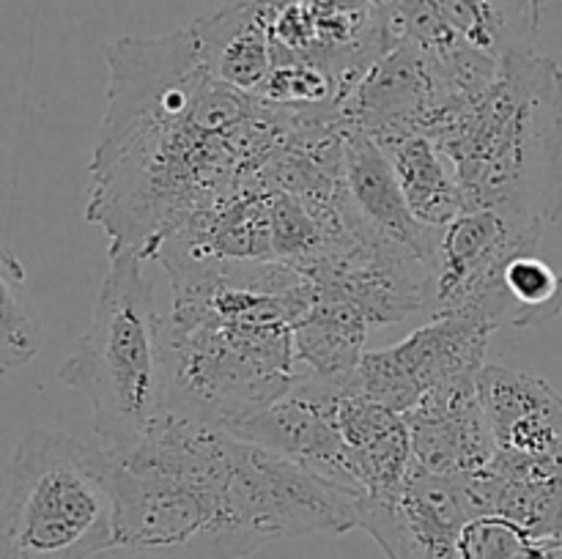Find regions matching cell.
<instances>
[{
	"label": "cell",
	"instance_id": "cell-1",
	"mask_svg": "<svg viewBox=\"0 0 562 559\" xmlns=\"http://www.w3.org/2000/svg\"><path fill=\"white\" fill-rule=\"evenodd\" d=\"M108 110L86 217L110 250L154 258L195 214L223 201L263 135L252 96L209 75L192 27L108 47Z\"/></svg>",
	"mask_w": 562,
	"mask_h": 559
},
{
	"label": "cell",
	"instance_id": "cell-2",
	"mask_svg": "<svg viewBox=\"0 0 562 559\" xmlns=\"http://www.w3.org/2000/svg\"><path fill=\"white\" fill-rule=\"evenodd\" d=\"M119 546L157 559H245L274 540L360 526L362 493L231 427L165 411L113 455Z\"/></svg>",
	"mask_w": 562,
	"mask_h": 559
},
{
	"label": "cell",
	"instance_id": "cell-3",
	"mask_svg": "<svg viewBox=\"0 0 562 559\" xmlns=\"http://www.w3.org/2000/svg\"><path fill=\"white\" fill-rule=\"evenodd\" d=\"M173 285L165 316L168 411L236 427L296 378V323L313 283L296 266H231L159 255Z\"/></svg>",
	"mask_w": 562,
	"mask_h": 559
},
{
	"label": "cell",
	"instance_id": "cell-4",
	"mask_svg": "<svg viewBox=\"0 0 562 559\" xmlns=\"http://www.w3.org/2000/svg\"><path fill=\"white\" fill-rule=\"evenodd\" d=\"M431 137L456 164L467 208H497L527 225L562 214V69L549 55H510L492 85Z\"/></svg>",
	"mask_w": 562,
	"mask_h": 559
},
{
	"label": "cell",
	"instance_id": "cell-5",
	"mask_svg": "<svg viewBox=\"0 0 562 559\" xmlns=\"http://www.w3.org/2000/svg\"><path fill=\"white\" fill-rule=\"evenodd\" d=\"M146 258L110 250L91 327L60 365V381L91 403L93 442L121 455L168 411L165 312Z\"/></svg>",
	"mask_w": 562,
	"mask_h": 559
},
{
	"label": "cell",
	"instance_id": "cell-6",
	"mask_svg": "<svg viewBox=\"0 0 562 559\" xmlns=\"http://www.w3.org/2000/svg\"><path fill=\"white\" fill-rule=\"evenodd\" d=\"M113 546V455L69 433H25L5 469L0 559H93Z\"/></svg>",
	"mask_w": 562,
	"mask_h": 559
},
{
	"label": "cell",
	"instance_id": "cell-7",
	"mask_svg": "<svg viewBox=\"0 0 562 559\" xmlns=\"http://www.w3.org/2000/svg\"><path fill=\"white\" fill-rule=\"evenodd\" d=\"M382 55L409 49L437 115L481 96L510 55L536 53L541 0H379Z\"/></svg>",
	"mask_w": 562,
	"mask_h": 559
},
{
	"label": "cell",
	"instance_id": "cell-8",
	"mask_svg": "<svg viewBox=\"0 0 562 559\" xmlns=\"http://www.w3.org/2000/svg\"><path fill=\"white\" fill-rule=\"evenodd\" d=\"M541 225H527L497 208H464L437 228L431 255V316H470L494 329L514 321L505 269L516 255L536 252Z\"/></svg>",
	"mask_w": 562,
	"mask_h": 559
},
{
	"label": "cell",
	"instance_id": "cell-9",
	"mask_svg": "<svg viewBox=\"0 0 562 559\" xmlns=\"http://www.w3.org/2000/svg\"><path fill=\"white\" fill-rule=\"evenodd\" d=\"M492 332L497 329L481 318L434 316L401 343L362 354L351 381L376 403L406 414L439 389L477 381Z\"/></svg>",
	"mask_w": 562,
	"mask_h": 559
},
{
	"label": "cell",
	"instance_id": "cell-10",
	"mask_svg": "<svg viewBox=\"0 0 562 559\" xmlns=\"http://www.w3.org/2000/svg\"><path fill=\"white\" fill-rule=\"evenodd\" d=\"M481 513L470 475H434L412 460L398 486L362 499L360 526L387 559H461V532Z\"/></svg>",
	"mask_w": 562,
	"mask_h": 559
},
{
	"label": "cell",
	"instance_id": "cell-11",
	"mask_svg": "<svg viewBox=\"0 0 562 559\" xmlns=\"http://www.w3.org/2000/svg\"><path fill=\"white\" fill-rule=\"evenodd\" d=\"M278 64L324 71L349 96L382 58L379 0H261Z\"/></svg>",
	"mask_w": 562,
	"mask_h": 559
},
{
	"label": "cell",
	"instance_id": "cell-12",
	"mask_svg": "<svg viewBox=\"0 0 562 559\" xmlns=\"http://www.w3.org/2000/svg\"><path fill=\"white\" fill-rule=\"evenodd\" d=\"M492 438L486 469L527 480H562V398L543 378L486 365L477 378Z\"/></svg>",
	"mask_w": 562,
	"mask_h": 559
},
{
	"label": "cell",
	"instance_id": "cell-13",
	"mask_svg": "<svg viewBox=\"0 0 562 559\" xmlns=\"http://www.w3.org/2000/svg\"><path fill=\"white\" fill-rule=\"evenodd\" d=\"M481 378V376H477ZM412 460L434 475H477L492 464V438L477 381L439 389L404 414Z\"/></svg>",
	"mask_w": 562,
	"mask_h": 559
},
{
	"label": "cell",
	"instance_id": "cell-14",
	"mask_svg": "<svg viewBox=\"0 0 562 559\" xmlns=\"http://www.w3.org/2000/svg\"><path fill=\"white\" fill-rule=\"evenodd\" d=\"M340 157H344L351 212L373 233L420 258L428 272H431L437 228H428L412 214L398 179H395L393 164H390L382 146L373 140L371 132L360 129V126H349V132L344 135Z\"/></svg>",
	"mask_w": 562,
	"mask_h": 559
},
{
	"label": "cell",
	"instance_id": "cell-15",
	"mask_svg": "<svg viewBox=\"0 0 562 559\" xmlns=\"http://www.w3.org/2000/svg\"><path fill=\"white\" fill-rule=\"evenodd\" d=\"M190 27L209 75L234 91L261 99L278 64L272 25L261 0L231 3Z\"/></svg>",
	"mask_w": 562,
	"mask_h": 559
},
{
	"label": "cell",
	"instance_id": "cell-16",
	"mask_svg": "<svg viewBox=\"0 0 562 559\" xmlns=\"http://www.w3.org/2000/svg\"><path fill=\"white\" fill-rule=\"evenodd\" d=\"M373 140L387 153L401 192L423 225L442 228L464 212V190L456 164L428 132L406 126L373 135Z\"/></svg>",
	"mask_w": 562,
	"mask_h": 559
},
{
	"label": "cell",
	"instance_id": "cell-17",
	"mask_svg": "<svg viewBox=\"0 0 562 559\" xmlns=\"http://www.w3.org/2000/svg\"><path fill=\"white\" fill-rule=\"evenodd\" d=\"M42 349V323L27 294L25 266L11 250L0 258V367L5 373L33 362Z\"/></svg>",
	"mask_w": 562,
	"mask_h": 559
},
{
	"label": "cell",
	"instance_id": "cell-18",
	"mask_svg": "<svg viewBox=\"0 0 562 559\" xmlns=\"http://www.w3.org/2000/svg\"><path fill=\"white\" fill-rule=\"evenodd\" d=\"M505 290L514 305L516 329H536L560 316V272L536 252L516 255L505 269Z\"/></svg>",
	"mask_w": 562,
	"mask_h": 559
},
{
	"label": "cell",
	"instance_id": "cell-19",
	"mask_svg": "<svg viewBox=\"0 0 562 559\" xmlns=\"http://www.w3.org/2000/svg\"><path fill=\"white\" fill-rule=\"evenodd\" d=\"M508 559H562V535L527 537L519 551Z\"/></svg>",
	"mask_w": 562,
	"mask_h": 559
},
{
	"label": "cell",
	"instance_id": "cell-20",
	"mask_svg": "<svg viewBox=\"0 0 562 559\" xmlns=\"http://www.w3.org/2000/svg\"><path fill=\"white\" fill-rule=\"evenodd\" d=\"M560 310H562V269H560Z\"/></svg>",
	"mask_w": 562,
	"mask_h": 559
}]
</instances>
